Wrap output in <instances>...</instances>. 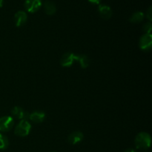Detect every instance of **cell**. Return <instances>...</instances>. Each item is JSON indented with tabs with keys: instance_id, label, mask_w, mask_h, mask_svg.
Returning <instances> with one entry per match:
<instances>
[{
	"instance_id": "obj_9",
	"label": "cell",
	"mask_w": 152,
	"mask_h": 152,
	"mask_svg": "<svg viewBox=\"0 0 152 152\" xmlns=\"http://www.w3.org/2000/svg\"><path fill=\"white\" fill-rule=\"evenodd\" d=\"M83 138H84V135H83V132L76 131V132L70 134L69 136L68 137V141L71 145H77L83 141Z\"/></svg>"
},
{
	"instance_id": "obj_3",
	"label": "cell",
	"mask_w": 152,
	"mask_h": 152,
	"mask_svg": "<svg viewBox=\"0 0 152 152\" xmlns=\"http://www.w3.org/2000/svg\"><path fill=\"white\" fill-rule=\"evenodd\" d=\"M14 126V119L10 116H4L0 118V132H7Z\"/></svg>"
},
{
	"instance_id": "obj_13",
	"label": "cell",
	"mask_w": 152,
	"mask_h": 152,
	"mask_svg": "<svg viewBox=\"0 0 152 152\" xmlns=\"http://www.w3.org/2000/svg\"><path fill=\"white\" fill-rule=\"evenodd\" d=\"M43 7H44V10L45 13L47 15H49V16H52V15L55 14V13L56 12V5L51 1L47 0V1H45L44 4H43Z\"/></svg>"
},
{
	"instance_id": "obj_19",
	"label": "cell",
	"mask_w": 152,
	"mask_h": 152,
	"mask_svg": "<svg viewBox=\"0 0 152 152\" xmlns=\"http://www.w3.org/2000/svg\"><path fill=\"white\" fill-rule=\"evenodd\" d=\"M125 152H137L134 149H132V148H129V149H127Z\"/></svg>"
},
{
	"instance_id": "obj_7",
	"label": "cell",
	"mask_w": 152,
	"mask_h": 152,
	"mask_svg": "<svg viewBox=\"0 0 152 152\" xmlns=\"http://www.w3.org/2000/svg\"><path fill=\"white\" fill-rule=\"evenodd\" d=\"M11 114L13 117H16L20 120H28L29 119V113L25 111L23 108L19 106L13 107L11 111Z\"/></svg>"
},
{
	"instance_id": "obj_20",
	"label": "cell",
	"mask_w": 152,
	"mask_h": 152,
	"mask_svg": "<svg viewBox=\"0 0 152 152\" xmlns=\"http://www.w3.org/2000/svg\"><path fill=\"white\" fill-rule=\"evenodd\" d=\"M3 2H4V0H0V7L3 6Z\"/></svg>"
},
{
	"instance_id": "obj_12",
	"label": "cell",
	"mask_w": 152,
	"mask_h": 152,
	"mask_svg": "<svg viewBox=\"0 0 152 152\" xmlns=\"http://www.w3.org/2000/svg\"><path fill=\"white\" fill-rule=\"evenodd\" d=\"M75 61L80 63V67L83 69L87 68L90 65V59H89L88 56L84 54L75 55Z\"/></svg>"
},
{
	"instance_id": "obj_1",
	"label": "cell",
	"mask_w": 152,
	"mask_h": 152,
	"mask_svg": "<svg viewBox=\"0 0 152 152\" xmlns=\"http://www.w3.org/2000/svg\"><path fill=\"white\" fill-rule=\"evenodd\" d=\"M135 146L139 149H147L151 146V137L147 132H140L136 136L134 140Z\"/></svg>"
},
{
	"instance_id": "obj_18",
	"label": "cell",
	"mask_w": 152,
	"mask_h": 152,
	"mask_svg": "<svg viewBox=\"0 0 152 152\" xmlns=\"http://www.w3.org/2000/svg\"><path fill=\"white\" fill-rule=\"evenodd\" d=\"M88 1L91 4H100L101 0H88Z\"/></svg>"
},
{
	"instance_id": "obj_16",
	"label": "cell",
	"mask_w": 152,
	"mask_h": 152,
	"mask_svg": "<svg viewBox=\"0 0 152 152\" xmlns=\"http://www.w3.org/2000/svg\"><path fill=\"white\" fill-rule=\"evenodd\" d=\"M152 25L151 22H148L145 23L142 26V31L145 32V34H151Z\"/></svg>"
},
{
	"instance_id": "obj_8",
	"label": "cell",
	"mask_w": 152,
	"mask_h": 152,
	"mask_svg": "<svg viewBox=\"0 0 152 152\" xmlns=\"http://www.w3.org/2000/svg\"><path fill=\"white\" fill-rule=\"evenodd\" d=\"M27 21H28V15H27L26 12L19 10L15 13L14 22L16 27L19 28V27L24 26Z\"/></svg>"
},
{
	"instance_id": "obj_5",
	"label": "cell",
	"mask_w": 152,
	"mask_h": 152,
	"mask_svg": "<svg viewBox=\"0 0 152 152\" xmlns=\"http://www.w3.org/2000/svg\"><path fill=\"white\" fill-rule=\"evenodd\" d=\"M42 6V0H25V7L28 13H34L38 11Z\"/></svg>"
},
{
	"instance_id": "obj_14",
	"label": "cell",
	"mask_w": 152,
	"mask_h": 152,
	"mask_svg": "<svg viewBox=\"0 0 152 152\" xmlns=\"http://www.w3.org/2000/svg\"><path fill=\"white\" fill-rule=\"evenodd\" d=\"M144 18H145V14H144L142 12L137 11L131 16L129 21H130V22H132V23L138 24L142 22V21H143Z\"/></svg>"
},
{
	"instance_id": "obj_11",
	"label": "cell",
	"mask_w": 152,
	"mask_h": 152,
	"mask_svg": "<svg viewBox=\"0 0 152 152\" xmlns=\"http://www.w3.org/2000/svg\"><path fill=\"white\" fill-rule=\"evenodd\" d=\"M46 114L42 111H35L29 114V120L35 123H41L45 120Z\"/></svg>"
},
{
	"instance_id": "obj_2",
	"label": "cell",
	"mask_w": 152,
	"mask_h": 152,
	"mask_svg": "<svg viewBox=\"0 0 152 152\" xmlns=\"http://www.w3.org/2000/svg\"><path fill=\"white\" fill-rule=\"evenodd\" d=\"M31 130V125L28 120H20L14 129V134L18 137H25L28 136Z\"/></svg>"
},
{
	"instance_id": "obj_15",
	"label": "cell",
	"mask_w": 152,
	"mask_h": 152,
	"mask_svg": "<svg viewBox=\"0 0 152 152\" xmlns=\"http://www.w3.org/2000/svg\"><path fill=\"white\" fill-rule=\"evenodd\" d=\"M9 145V140L6 136L0 133V150H5Z\"/></svg>"
},
{
	"instance_id": "obj_4",
	"label": "cell",
	"mask_w": 152,
	"mask_h": 152,
	"mask_svg": "<svg viewBox=\"0 0 152 152\" xmlns=\"http://www.w3.org/2000/svg\"><path fill=\"white\" fill-rule=\"evenodd\" d=\"M140 48L144 51H148L152 48L151 34H145L140 37L139 40Z\"/></svg>"
},
{
	"instance_id": "obj_6",
	"label": "cell",
	"mask_w": 152,
	"mask_h": 152,
	"mask_svg": "<svg viewBox=\"0 0 152 152\" xmlns=\"http://www.w3.org/2000/svg\"><path fill=\"white\" fill-rule=\"evenodd\" d=\"M75 61V54L72 52H67L64 53L60 59V65L64 68H69Z\"/></svg>"
},
{
	"instance_id": "obj_17",
	"label": "cell",
	"mask_w": 152,
	"mask_h": 152,
	"mask_svg": "<svg viewBox=\"0 0 152 152\" xmlns=\"http://www.w3.org/2000/svg\"><path fill=\"white\" fill-rule=\"evenodd\" d=\"M146 18L149 20V22H151L152 20V7L150 6L146 11Z\"/></svg>"
},
{
	"instance_id": "obj_10",
	"label": "cell",
	"mask_w": 152,
	"mask_h": 152,
	"mask_svg": "<svg viewBox=\"0 0 152 152\" xmlns=\"http://www.w3.org/2000/svg\"><path fill=\"white\" fill-rule=\"evenodd\" d=\"M98 11L101 17L104 19H109L112 16V10L111 7L107 4H99L98 7Z\"/></svg>"
}]
</instances>
